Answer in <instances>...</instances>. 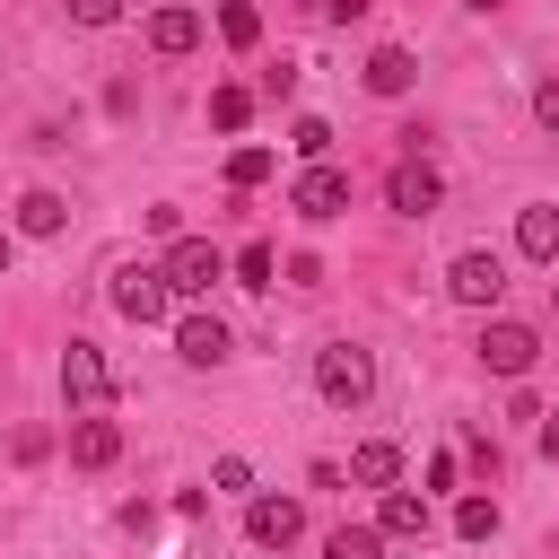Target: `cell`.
Instances as JSON below:
<instances>
[{
	"label": "cell",
	"instance_id": "cell-1",
	"mask_svg": "<svg viewBox=\"0 0 559 559\" xmlns=\"http://www.w3.org/2000/svg\"><path fill=\"white\" fill-rule=\"evenodd\" d=\"M314 393H323L332 411H358V402L376 393V349H358V341H323V349H314Z\"/></svg>",
	"mask_w": 559,
	"mask_h": 559
},
{
	"label": "cell",
	"instance_id": "cell-2",
	"mask_svg": "<svg viewBox=\"0 0 559 559\" xmlns=\"http://www.w3.org/2000/svg\"><path fill=\"white\" fill-rule=\"evenodd\" d=\"M157 271H166L175 297H210V288L227 280V253H218L210 236H166V262H157Z\"/></svg>",
	"mask_w": 559,
	"mask_h": 559
},
{
	"label": "cell",
	"instance_id": "cell-3",
	"mask_svg": "<svg viewBox=\"0 0 559 559\" xmlns=\"http://www.w3.org/2000/svg\"><path fill=\"white\" fill-rule=\"evenodd\" d=\"M166 306H175V288H166L157 262H122L114 271V314L122 323H166Z\"/></svg>",
	"mask_w": 559,
	"mask_h": 559
},
{
	"label": "cell",
	"instance_id": "cell-4",
	"mask_svg": "<svg viewBox=\"0 0 559 559\" xmlns=\"http://www.w3.org/2000/svg\"><path fill=\"white\" fill-rule=\"evenodd\" d=\"M288 210H297L306 227H323V218H341V210H349V175H341L332 157H314V166H306V175L288 183Z\"/></svg>",
	"mask_w": 559,
	"mask_h": 559
},
{
	"label": "cell",
	"instance_id": "cell-5",
	"mask_svg": "<svg viewBox=\"0 0 559 559\" xmlns=\"http://www.w3.org/2000/svg\"><path fill=\"white\" fill-rule=\"evenodd\" d=\"M533 358H542V332H533V323L498 314V323L480 332V367H489V376H507V384H515V376H533Z\"/></svg>",
	"mask_w": 559,
	"mask_h": 559
},
{
	"label": "cell",
	"instance_id": "cell-6",
	"mask_svg": "<svg viewBox=\"0 0 559 559\" xmlns=\"http://www.w3.org/2000/svg\"><path fill=\"white\" fill-rule=\"evenodd\" d=\"M445 297H454V306H498V297H507V262H498V253H480V245H472V253H454Z\"/></svg>",
	"mask_w": 559,
	"mask_h": 559
},
{
	"label": "cell",
	"instance_id": "cell-7",
	"mask_svg": "<svg viewBox=\"0 0 559 559\" xmlns=\"http://www.w3.org/2000/svg\"><path fill=\"white\" fill-rule=\"evenodd\" d=\"M61 393H70V411H96V402L114 393V367H105L96 341H70V349H61Z\"/></svg>",
	"mask_w": 559,
	"mask_h": 559
},
{
	"label": "cell",
	"instance_id": "cell-8",
	"mask_svg": "<svg viewBox=\"0 0 559 559\" xmlns=\"http://www.w3.org/2000/svg\"><path fill=\"white\" fill-rule=\"evenodd\" d=\"M384 201H393V210H402V218H428V210H437V201H445V175H437V166H428V157H402V166H393V175H384Z\"/></svg>",
	"mask_w": 559,
	"mask_h": 559
},
{
	"label": "cell",
	"instance_id": "cell-9",
	"mask_svg": "<svg viewBox=\"0 0 559 559\" xmlns=\"http://www.w3.org/2000/svg\"><path fill=\"white\" fill-rule=\"evenodd\" d=\"M306 533V507L297 498H245V542L253 550H288Z\"/></svg>",
	"mask_w": 559,
	"mask_h": 559
},
{
	"label": "cell",
	"instance_id": "cell-10",
	"mask_svg": "<svg viewBox=\"0 0 559 559\" xmlns=\"http://www.w3.org/2000/svg\"><path fill=\"white\" fill-rule=\"evenodd\" d=\"M148 52H157V61H183V52H201V9H183V0L148 9Z\"/></svg>",
	"mask_w": 559,
	"mask_h": 559
},
{
	"label": "cell",
	"instance_id": "cell-11",
	"mask_svg": "<svg viewBox=\"0 0 559 559\" xmlns=\"http://www.w3.org/2000/svg\"><path fill=\"white\" fill-rule=\"evenodd\" d=\"M376 533H384V542H428V489H402V480H393V489L376 498Z\"/></svg>",
	"mask_w": 559,
	"mask_h": 559
},
{
	"label": "cell",
	"instance_id": "cell-12",
	"mask_svg": "<svg viewBox=\"0 0 559 559\" xmlns=\"http://www.w3.org/2000/svg\"><path fill=\"white\" fill-rule=\"evenodd\" d=\"M227 349H236V341H227L218 314H183V323H175V358H183V367H218Z\"/></svg>",
	"mask_w": 559,
	"mask_h": 559
},
{
	"label": "cell",
	"instance_id": "cell-13",
	"mask_svg": "<svg viewBox=\"0 0 559 559\" xmlns=\"http://www.w3.org/2000/svg\"><path fill=\"white\" fill-rule=\"evenodd\" d=\"M358 79H367V96H411V87H419V61H411L402 44H376Z\"/></svg>",
	"mask_w": 559,
	"mask_h": 559
},
{
	"label": "cell",
	"instance_id": "cell-14",
	"mask_svg": "<svg viewBox=\"0 0 559 559\" xmlns=\"http://www.w3.org/2000/svg\"><path fill=\"white\" fill-rule=\"evenodd\" d=\"M70 463H79V472L122 463V428H114V419H70Z\"/></svg>",
	"mask_w": 559,
	"mask_h": 559
},
{
	"label": "cell",
	"instance_id": "cell-15",
	"mask_svg": "<svg viewBox=\"0 0 559 559\" xmlns=\"http://www.w3.org/2000/svg\"><path fill=\"white\" fill-rule=\"evenodd\" d=\"M515 253H524V262H559V201L515 210Z\"/></svg>",
	"mask_w": 559,
	"mask_h": 559
},
{
	"label": "cell",
	"instance_id": "cell-16",
	"mask_svg": "<svg viewBox=\"0 0 559 559\" xmlns=\"http://www.w3.org/2000/svg\"><path fill=\"white\" fill-rule=\"evenodd\" d=\"M349 480H358V489H393V480H402V445H384V437H367V445L349 454Z\"/></svg>",
	"mask_w": 559,
	"mask_h": 559
},
{
	"label": "cell",
	"instance_id": "cell-17",
	"mask_svg": "<svg viewBox=\"0 0 559 559\" xmlns=\"http://www.w3.org/2000/svg\"><path fill=\"white\" fill-rule=\"evenodd\" d=\"M271 175H280V157H271L262 140H236V148H227V192H253V183H271Z\"/></svg>",
	"mask_w": 559,
	"mask_h": 559
},
{
	"label": "cell",
	"instance_id": "cell-18",
	"mask_svg": "<svg viewBox=\"0 0 559 559\" xmlns=\"http://www.w3.org/2000/svg\"><path fill=\"white\" fill-rule=\"evenodd\" d=\"M271 271H280V253H271V236H245V245L227 253V280H236V288H271Z\"/></svg>",
	"mask_w": 559,
	"mask_h": 559
},
{
	"label": "cell",
	"instance_id": "cell-19",
	"mask_svg": "<svg viewBox=\"0 0 559 559\" xmlns=\"http://www.w3.org/2000/svg\"><path fill=\"white\" fill-rule=\"evenodd\" d=\"M245 122H253V87L245 79H218L210 87V131H245Z\"/></svg>",
	"mask_w": 559,
	"mask_h": 559
},
{
	"label": "cell",
	"instance_id": "cell-20",
	"mask_svg": "<svg viewBox=\"0 0 559 559\" xmlns=\"http://www.w3.org/2000/svg\"><path fill=\"white\" fill-rule=\"evenodd\" d=\"M61 227H70V201L61 192H26L17 201V236H61Z\"/></svg>",
	"mask_w": 559,
	"mask_h": 559
},
{
	"label": "cell",
	"instance_id": "cell-21",
	"mask_svg": "<svg viewBox=\"0 0 559 559\" xmlns=\"http://www.w3.org/2000/svg\"><path fill=\"white\" fill-rule=\"evenodd\" d=\"M218 44L253 52V44H262V9H253V0H218Z\"/></svg>",
	"mask_w": 559,
	"mask_h": 559
},
{
	"label": "cell",
	"instance_id": "cell-22",
	"mask_svg": "<svg viewBox=\"0 0 559 559\" xmlns=\"http://www.w3.org/2000/svg\"><path fill=\"white\" fill-rule=\"evenodd\" d=\"M454 533H463V542H489V533H498V498H489V489L454 498Z\"/></svg>",
	"mask_w": 559,
	"mask_h": 559
},
{
	"label": "cell",
	"instance_id": "cell-23",
	"mask_svg": "<svg viewBox=\"0 0 559 559\" xmlns=\"http://www.w3.org/2000/svg\"><path fill=\"white\" fill-rule=\"evenodd\" d=\"M323 559H384V533L376 524H341V533H323Z\"/></svg>",
	"mask_w": 559,
	"mask_h": 559
},
{
	"label": "cell",
	"instance_id": "cell-24",
	"mask_svg": "<svg viewBox=\"0 0 559 559\" xmlns=\"http://www.w3.org/2000/svg\"><path fill=\"white\" fill-rule=\"evenodd\" d=\"M288 148H297L306 166H314V157H332V122H323V114H297V122H288Z\"/></svg>",
	"mask_w": 559,
	"mask_h": 559
},
{
	"label": "cell",
	"instance_id": "cell-25",
	"mask_svg": "<svg viewBox=\"0 0 559 559\" xmlns=\"http://www.w3.org/2000/svg\"><path fill=\"white\" fill-rule=\"evenodd\" d=\"M9 454H17V463H44V454H52V437H44V428H17V437H9Z\"/></svg>",
	"mask_w": 559,
	"mask_h": 559
},
{
	"label": "cell",
	"instance_id": "cell-26",
	"mask_svg": "<svg viewBox=\"0 0 559 559\" xmlns=\"http://www.w3.org/2000/svg\"><path fill=\"white\" fill-rule=\"evenodd\" d=\"M210 480H218V489H253V463H245V454H218V472H210Z\"/></svg>",
	"mask_w": 559,
	"mask_h": 559
},
{
	"label": "cell",
	"instance_id": "cell-27",
	"mask_svg": "<svg viewBox=\"0 0 559 559\" xmlns=\"http://www.w3.org/2000/svg\"><path fill=\"white\" fill-rule=\"evenodd\" d=\"M70 17H79V26H114V17H122V0H70Z\"/></svg>",
	"mask_w": 559,
	"mask_h": 559
},
{
	"label": "cell",
	"instance_id": "cell-28",
	"mask_svg": "<svg viewBox=\"0 0 559 559\" xmlns=\"http://www.w3.org/2000/svg\"><path fill=\"white\" fill-rule=\"evenodd\" d=\"M533 122H542V131H559V79H542V87H533Z\"/></svg>",
	"mask_w": 559,
	"mask_h": 559
},
{
	"label": "cell",
	"instance_id": "cell-29",
	"mask_svg": "<svg viewBox=\"0 0 559 559\" xmlns=\"http://www.w3.org/2000/svg\"><path fill=\"white\" fill-rule=\"evenodd\" d=\"M288 288H323V262L314 253H288Z\"/></svg>",
	"mask_w": 559,
	"mask_h": 559
},
{
	"label": "cell",
	"instance_id": "cell-30",
	"mask_svg": "<svg viewBox=\"0 0 559 559\" xmlns=\"http://www.w3.org/2000/svg\"><path fill=\"white\" fill-rule=\"evenodd\" d=\"M463 463H472L480 480H498V445H489V437H472V445H463Z\"/></svg>",
	"mask_w": 559,
	"mask_h": 559
},
{
	"label": "cell",
	"instance_id": "cell-31",
	"mask_svg": "<svg viewBox=\"0 0 559 559\" xmlns=\"http://www.w3.org/2000/svg\"><path fill=\"white\" fill-rule=\"evenodd\" d=\"M314 9H323V17H332V26H358V17H367V9H376V0H314Z\"/></svg>",
	"mask_w": 559,
	"mask_h": 559
},
{
	"label": "cell",
	"instance_id": "cell-32",
	"mask_svg": "<svg viewBox=\"0 0 559 559\" xmlns=\"http://www.w3.org/2000/svg\"><path fill=\"white\" fill-rule=\"evenodd\" d=\"M533 445H542V454L559 463V411H542V428H533Z\"/></svg>",
	"mask_w": 559,
	"mask_h": 559
},
{
	"label": "cell",
	"instance_id": "cell-33",
	"mask_svg": "<svg viewBox=\"0 0 559 559\" xmlns=\"http://www.w3.org/2000/svg\"><path fill=\"white\" fill-rule=\"evenodd\" d=\"M9 262H17V236H9V227H0V280H9Z\"/></svg>",
	"mask_w": 559,
	"mask_h": 559
},
{
	"label": "cell",
	"instance_id": "cell-34",
	"mask_svg": "<svg viewBox=\"0 0 559 559\" xmlns=\"http://www.w3.org/2000/svg\"><path fill=\"white\" fill-rule=\"evenodd\" d=\"M463 9H480V17H489V9H507V0H463Z\"/></svg>",
	"mask_w": 559,
	"mask_h": 559
},
{
	"label": "cell",
	"instance_id": "cell-35",
	"mask_svg": "<svg viewBox=\"0 0 559 559\" xmlns=\"http://www.w3.org/2000/svg\"><path fill=\"white\" fill-rule=\"evenodd\" d=\"M550 306H559V280H550Z\"/></svg>",
	"mask_w": 559,
	"mask_h": 559
}]
</instances>
